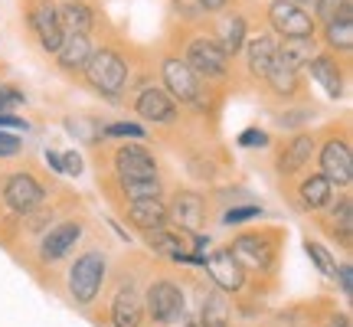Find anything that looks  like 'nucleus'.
<instances>
[{
	"label": "nucleus",
	"instance_id": "1",
	"mask_svg": "<svg viewBox=\"0 0 353 327\" xmlns=\"http://www.w3.org/2000/svg\"><path fill=\"white\" fill-rule=\"evenodd\" d=\"M82 76H85L88 88L99 92L101 99L121 101L125 88L131 86V66H128V59L114 46H101V50L92 52V59L85 63Z\"/></svg>",
	"mask_w": 353,
	"mask_h": 327
},
{
	"label": "nucleus",
	"instance_id": "2",
	"mask_svg": "<svg viewBox=\"0 0 353 327\" xmlns=\"http://www.w3.org/2000/svg\"><path fill=\"white\" fill-rule=\"evenodd\" d=\"M161 79H164L167 95L180 105V108H190V112H206L210 108V82H203L193 69L187 66L183 56H164L161 59Z\"/></svg>",
	"mask_w": 353,
	"mask_h": 327
},
{
	"label": "nucleus",
	"instance_id": "3",
	"mask_svg": "<svg viewBox=\"0 0 353 327\" xmlns=\"http://www.w3.org/2000/svg\"><path fill=\"white\" fill-rule=\"evenodd\" d=\"M183 59L187 66L210 86H226L232 79V59H229L223 46L213 39V33H196L187 39L183 46Z\"/></svg>",
	"mask_w": 353,
	"mask_h": 327
},
{
	"label": "nucleus",
	"instance_id": "4",
	"mask_svg": "<svg viewBox=\"0 0 353 327\" xmlns=\"http://www.w3.org/2000/svg\"><path fill=\"white\" fill-rule=\"evenodd\" d=\"M0 197H3V206H7L10 213L33 216L37 210H43V203H46V187H43L30 170H13V174H7V180H3Z\"/></svg>",
	"mask_w": 353,
	"mask_h": 327
},
{
	"label": "nucleus",
	"instance_id": "5",
	"mask_svg": "<svg viewBox=\"0 0 353 327\" xmlns=\"http://www.w3.org/2000/svg\"><path fill=\"white\" fill-rule=\"evenodd\" d=\"M265 20L272 26V33L278 37H314V13L294 3V0H272L268 10H265Z\"/></svg>",
	"mask_w": 353,
	"mask_h": 327
},
{
	"label": "nucleus",
	"instance_id": "6",
	"mask_svg": "<svg viewBox=\"0 0 353 327\" xmlns=\"http://www.w3.org/2000/svg\"><path fill=\"white\" fill-rule=\"evenodd\" d=\"M317 154L321 174L327 177L334 187H350L353 184V148L347 135H330Z\"/></svg>",
	"mask_w": 353,
	"mask_h": 327
},
{
	"label": "nucleus",
	"instance_id": "7",
	"mask_svg": "<svg viewBox=\"0 0 353 327\" xmlns=\"http://www.w3.org/2000/svg\"><path fill=\"white\" fill-rule=\"evenodd\" d=\"M26 26L39 39L43 52H56L63 43V23H59V7L56 0H30L26 3Z\"/></svg>",
	"mask_w": 353,
	"mask_h": 327
},
{
	"label": "nucleus",
	"instance_id": "8",
	"mask_svg": "<svg viewBox=\"0 0 353 327\" xmlns=\"http://www.w3.org/2000/svg\"><path fill=\"white\" fill-rule=\"evenodd\" d=\"M105 281V255L101 252H85L72 268H69V291L79 304H92Z\"/></svg>",
	"mask_w": 353,
	"mask_h": 327
},
{
	"label": "nucleus",
	"instance_id": "9",
	"mask_svg": "<svg viewBox=\"0 0 353 327\" xmlns=\"http://www.w3.org/2000/svg\"><path fill=\"white\" fill-rule=\"evenodd\" d=\"M134 112H138L141 121H148V125H161V128H170L176 125V118H180V108H176V101L167 95L164 86H144L134 95Z\"/></svg>",
	"mask_w": 353,
	"mask_h": 327
},
{
	"label": "nucleus",
	"instance_id": "10",
	"mask_svg": "<svg viewBox=\"0 0 353 327\" xmlns=\"http://www.w3.org/2000/svg\"><path fill=\"white\" fill-rule=\"evenodd\" d=\"M144 308H148L151 321H157V324H174V321H183V291L176 288L170 278H157L151 288H148Z\"/></svg>",
	"mask_w": 353,
	"mask_h": 327
},
{
	"label": "nucleus",
	"instance_id": "11",
	"mask_svg": "<svg viewBox=\"0 0 353 327\" xmlns=\"http://www.w3.org/2000/svg\"><path fill=\"white\" fill-rule=\"evenodd\" d=\"M232 255L242 268H259L265 272L268 265L275 262V239L268 232H242L239 239L232 242Z\"/></svg>",
	"mask_w": 353,
	"mask_h": 327
},
{
	"label": "nucleus",
	"instance_id": "12",
	"mask_svg": "<svg viewBox=\"0 0 353 327\" xmlns=\"http://www.w3.org/2000/svg\"><path fill=\"white\" fill-rule=\"evenodd\" d=\"M112 167L118 180H134V177H157V157L144 144H121L112 154Z\"/></svg>",
	"mask_w": 353,
	"mask_h": 327
},
{
	"label": "nucleus",
	"instance_id": "13",
	"mask_svg": "<svg viewBox=\"0 0 353 327\" xmlns=\"http://www.w3.org/2000/svg\"><path fill=\"white\" fill-rule=\"evenodd\" d=\"M167 219H174L183 232L196 236V232H203V223H206V203L193 190H176L170 206H167Z\"/></svg>",
	"mask_w": 353,
	"mask_h": 327
},
{
	"label": "nucleus",
	"instance_id": "14",
	"mask_svg": "<svg viewBox=\"0 0 353 327\" xmlns=\"http://www.w3.org/2000/svg\"><path fill=\"white\" fill-rule=\"evenodd\" d=\"M242 56H245V72H249L255 82H262V79L268 76V69H272L275 59H278L275 33H255V37H245Z\"/></svg>",
	"mask_w": 353,
	"mask_h": 327
},
{
	"label": "nucleus",
	"instance_id": "15",
	"mask_svg": "<svg viewBox=\"0 0 353 327\" xmlns=\"http://www.w3.org/2000/svg\"><path fill=\"white\" fill-rule=\"evenodd\" d=\"M311 79H314L317 86L327 92V99H343V82H347V69L337 63V56L334 52H314L307 66H304Z\"/></svg>",
	"mask_w": 353,
	"mask_h": 327
},
{
	"label": "nucleus",
	"instance_id": "16",
	"mask_svg": "<svg viewBox=\"0 0 353 327\" xmlns=\"http://www.w3.org/2000/svg\"><path fill=\"white\" fill-rule=\"evenodd\" d=\"M203 265H206V272H210V278L216 281L219 291H242L245 288V268L236 262V255L229 249H219V252H213V255H206Z\"/></svg>",
	"mask_w": 353,
	"mask_h": 327
},
{
	"label": "nucleus",
	"instance_id": "17",
	"mask_svg": "<svg viewBox=\"0 0 353 327\" xmlns=\"http://www.w3.org/2000/svg\"><path fill=\"white\" fill-rule=\"evenodd\" d=\"M92 52H95V43H92V33H65L63 43H59V50L52 52L56 56V63L63 72H82L85 63L92 59Z\"/></svg>",
	"mask_w": 353,
	"mask_h": 327
},
{
	"label": "nucleus",
	"instance_id": "18",
	"mask_svg": "<svg viewBox=\"0 0 353 327\" xmlns=\"http://www.w3.org/2000/svg\"><path fill=\"white\" fill-rule=\"evenodd\" d=\"M245 37H249V20H245V13L232 10V13H223L213 26V39L223 46L229 59H236L245 46Z\"/></svg>",
	"mask_w": 353,
	"mask_h": 327
},
{
	"label": "nucleus",
	"instance_id": "19",
	"mask_svg": "<svg viewBox=\"0 0 353 327\" xmlns=\"http://www.w3.org/2000/svg\"><path fill=\"white\" fill-rule=\"evenodd\" d=\"M314 151H317V141H314V135H294V138L281 148V154L275 157V170L281 177H294L298 170H304L307 164H311V157H314Z\"/></svg>",
	"mask_w": 353,
	"mask_h": 327
},
{
	"label": "nucleus",
	"instance_id": "20",
	"mask_svg": "<svg viewBox=\"0 0 353 327\" xmlns=\"http://www.w3.org/2000/svg\"><path fill=\"white\" fill-rule=\"evenodd\" d=\"M128 219L131 226L154 232V229H164L167 219V203H161V197H148V200H128Z\"/></svg>",
	"mask_w": 353,
	"mask_h": 327
},
{
	"label": "nucleus",
	"instance_id": "21",
	"mask_svg": "<svg viewBox=\"0 0 353 327\" xmlns=\"http://www.w3.org/2000/svg\"><path fill=\"white\" fill-rule=\"evenodd\" d=\"M298 203H301L304 210H311V213L327 210L330 203H334V184H330L321 170H317V174H307L301 184H298Z\"/></svg>",
	"mask_w": 353,
	"mask_h": 327
},
{
	"label": "nucleus",
	"instance_id": "22",
	"mask_svg": "<svg viewBox=\"0 0 353 327\" xmlns=\"http://www.w3.org/2000/svg\"><path fill=\"white\" fill-rule=\"evenodd\" d=\"M59 7V23L63 33H92L95 30V7L85 0H63Z\"/></svg>",
	"mask_w": 353,
	"mask_h": 327
},
{
	"label": "nucleus",
	"instance_id": "23",
	"mask_svg": "<svg viewBox=\"0 0 353 327\" xmlns=\"http://www.w3.org/2000/svg\"><path fill=\"white\" fill-rule=\"evenodd\" d=\"M79 236H82V226H79V223H59V226L50 229V236L43 239L39 255H43L46 262H59L65 252L79 242Z\"/></svg>",
	"mask_w": 353,
	"mask_h": 327
},
{
	"label": "nucleus",
	"instance_id": "24",
	"mask_svg": "<svg viewBox=\"0 0 353 327\" xmlns=\"http://www.w3.org/2000/svg\"><path fill=\"white\" fill-rule=\"evenodd\" d=\"M262 86L272 95H278V99H294V95H301V72L285 66L281 59H275V66L268 69V76L262 79Z\"/></svg>",
	"mask_w": 353,
	"mask_h": 327
},
{
	"label": "nucleus",
	"instance_id": "25",
	"mask_svg": "<svg viewBox=\"0 0 353 327\" xmlns=\"http://www.w3.org/2000/svg\"><path fill=\"white\" fill-rule=\"evenodd\" d=\"M324 46L334 56H350L353 52V13H341L324 23Z\"/></svg>",
	"mask_w": 353,
	"mask_h": 327
},
{
	"label": "nucleus",
	"instance_id": "26",
	"mask_svg": "<svg viewBox=\"0 0 353 327\" xmlns=\"http://www.w3.org/2000/svg\"><path fill=\"white\" fill-rule=\"evenodd\" d=\"M317 52V39L314 37H281L278 39V59L291 69H298L301 72L307 59Z\"/></svg>",
	"mask_w": 353,
	"mask_h": 327
},
{
	"label": "nucleus",
	"instance_id": "27",
	"mask_svg": "<svg viewBox=\"0 0 353 327\" xmlns=\"http://www.w3.org/2000/svg\"><path fill=\"white\" fill-rule=\"evenodd\" d=\"M141 298L134 291H121L112 301V324L114 327H141Z\"/></svg>",
	"mask_w": 353,
	"mask_h": 327
},
{
	"label": "nucleus",
	"instance_id": "28",
	"mask_svg": "<svg viewBox=\"0 0 353 327\" xmlns=\"http://www.w3.org/2000/svg\"><path fill=\"white\" fill-rule=\"evenodd\" d=\"M148 242H151V249L157 255H167V259H174V262H190V252L183 249V239L176 236L174 229H154L148 232Z\"/></svg>",
	"mask_w": 353,
	"mask_h": 327
},
{
	"label": "nucleus",
	"instance_id": "29",
	"mask_svg": "<svg viewBox=\"0 0 353 327\" xmlns=\"http://www.w3.org/2000/svg\"><path fill=\"white\" fill-rule=\"evenodd\" d=\"M200 327H229V301L226 291H210L200 308Z\"/></svg>",
	"mask_w": 353,
	"mask_h": 327
},
{
	"label": "nucleus",
	"instance_id": "30",
	"mask_svg": "<svg viewBox=\"0 0 353 327\" xmlns=\"http://www.w3.org/2000/svg\"><path fill=\"white\" fill-rule=\"evenodd\" d=\"M350 229H353V200L341 197L337 206L330 210V236H337L343 246H350Z\"/></svg>",
	"mask_w": 353,
	"mask_h": 327
},
{
	"label": "nucleus",
	"instance_id": "31",
	"mask_svg": "<svg viewBox=\"0 0 353 327\" xmlns=\"http://www.w3.org/2000/svg\"><path fill=\"white\" fill-rule=\"evenodd\" d=\"M121 193L128 200H148V197H161V177H134V180H118Z\"/></svg>",
	"mask_w": 353,
	"mask_h": 327
},
{
	"label": "nucleus",
	"instance_id": "32",
	"mask_svg": "<svg viewBox=\"0 0 353 327\" xmlns=\"http://www.w3.org/2000/svg\"><path fill=\"white\" fill-rule=\"evenodd\" d=\"M65 131H69L76 141H82V144H99V141L105 138L99 121H95V118H85V115H79V118H65Z\"/></svg>",
	"mask_w": 353,
	"mask_h": 327
},
{
	"label": "nucleus",
	"instance_id": "33",
	"mask_svg": "<svg viewBox=\"0 0 353 327\" xmlns=\"http://www.w3.org/2000/svg\"><path fill=\"white\" fill-rule=\"evenodd\" d=\"M341 13H353V0H314V23H327Z\"/></svg>",
	"mask_w": 353,
	"mask_h": 327
},
{
	"label": "nucleus",
	"instance_id": "34",
	"mask_svg": "<svg viewBox=\"0 0 353 327\" xmlns=\"http://www.w3.org/2000/svg\"><path fill=\"white\" fill-rule=\"evenodd\" d=\"M170 7H174V13L183 20V23H203L210 13L203 10L200 0H170Z\"/></svg>",
	"mask_w": 353,
	"mask_h": 327
},
{
	"label": "nucleus",
	"instance_id": "35",
	"mask_svg": "<svg viewBox=\"0 0 353 327\" xmlns=\"http://www.w3.org/2000/svg\"><path fill=\"white\" fill-rule=\"evenodd\" d=\"M304 249H307V255H311V262L324 272V275H334V268H337V259H330V252L321 246V242H314V239H307L304 242Z\"/></svg>",
	"mask_w": 353,
	"mask_h": 327
},
{
	"label": "nucleus",
	"instance_id": "36",
	"mask_svg": "<svg viewBox=\"0 0 353 327\" xmlns=\"http://www.w3.org/2000/svg\"><path fill=\"white\" fill-rule=\"evenodd\" d=\"M105 138H144V128L134 121H112V125L101 128Z\"/></svg>",
	"mask_w": 353,
	"mask_h": 327
},
{
	"label": "nucleus",
	"instance_id": "37",
	"mask_svg": "<svg viewBox=\"0 0 353 327\" xmlns=\"http://www.w3.org/2000/svg\"><path fill=\"white\" fill-rule=\"evenodd\" d=\"M255 216H262V206H232L226 216H223V223L226 226H239V223H249V219H255Z\"/></svg>",
	"mask_w": 353,
	"mask_h": 327
},
{
	"label": "nucleus",
	"instance_id": "38",
	"mask_svg": "<svg viewBox=\"0 0 353 327\" xmlns=\"http://www.w3.org/2000/svg\"><path fill=\"white\" fill-rule=\"evenodd\" d=\"M26 101V95L20 88L13 86H0V112H13V108H20Z\"/></svg>",
	"mask_w": 353,
	"mask_h": 327
},
{
	"label": "nucleus",
	"instance_id": "39",
	"mask_svg": "<svg viewBox=\"0 0 353 327\" xmlns=\"http://www.w3.org/2000/svg\"><path fill=\"white\" fill-rule=\"evenodd\" d=\"M268 144V135L262 128H245L239 135V148H265Z\"/></svg>",
	"mask_w": 353,
	"mask_h": 327
},
{
	"label": "nucleus",
	"instance_id": "40",
	"mask_svg": "<svg viewBox=\"0 0 353 327\" xmlns=\"http://www.w3.org/2000/svg\"><path fill=\"white\" fill-rule=\"evenodd\" d=\"M20 154V138H13L7 131H0V161H7V157H17Z\"/></svg>",
	"mask_w": 353,
	"mask_h": 327
},
{
	"label": "nucleus",
	"instance_id": "41",
	"mask_svg": "<svg viewBox=\"0 0 353 327\" xmlns=\"http://www.w3.org/2000/svg\"><path fill=\"white\" fill-rule=\"evenodd\" d=\"M334 275H337V281H341V291L350 298L353 295V268H350V262L337 265V268H334Z\"/></svg>",
	"mask_w": 353,
	"mask_h": 327
},
{
	"label": "nucleus",
	"instance_id": "42",
	"mask_svg": "<svg viewBox=\"0 0 353 327\" xmlns=\"http://www.w3.org/2000/svg\"><path fill=\"white\" fill-rule=\"evenodd\" d=\"M63 174L65 177H79V174H82V154H79V151H65V157H63Z\"/></svg>",
	"mask_w": 353,
	"mask_h": 327
},
{
	"label": "nucleus",
	"instance_id": "43",
	"mask_svg": "<svg viewBox=\"0 0 353 327\" xmlns=\"http://www.w3.org/2000/svg\"><path fill=\"white\" fill-rule=\"evenodd\" d=\"M307 118H311V112H285L278 121H281V128H301Z\"/></svg>",
	"mask_w": 353,
	"mask_h": 327
},
{
	"label": "nucleus",
	"instance_id": "44",
	"mask_svg": "<svg viewBox=\"0 0 353 327\" xmlns=\"http://www.w3.org/2000/svg\"><path fill=\"white\" fill-rule=\"evenodd\" d=\"M3 128H13V131H20V128H30L23 121V118H17V115H10V112H0V131H3Z\"/></svg>",
	"mask_w": 353,
	"mask_h": 327
},
{
	"label": "nucleus",
	"instance_id": "45",
	"mask_svg": "<svg viewBox=\"0 0 353 327\" xmlns=\"http://www.w3.org/2000/svg\"><path fill=\"white\" fill-rule=\"evenodd\" d=\"M206 13H223L229 7V0H200Z\"/></svg>",
	"mask_w": 353,
	"mask_h": 327
},
{
	"label": "nucleus",
	"instance_id": "46",
	"mask_svg": "<svg viewBox=\"0 0 353 327\" xmlns=\"http://www.w3.org/2000/svg\"><path fill=\"white\" fill-rule=\"evenodd\" d=\"M46 164H50L56 174H63V157H59L56 151H46Z\"/></svg>",
	"mask_w": 353,
	"mask_h": 327
},
{
	"label": "nucleus",
	"instance_id": "47",
	"mask_svg": "<svg viewBox=\"0 0 353 327\" xmlns=\"http://www.w3.org/2000/svg\"><path fill=\"white\" fill-rule=\"evenodd\" d=\"M330 327H350V321H347V317H337V321H334Z\"/></svg>",
	"mask_w": 353,
	"mask_h": 327
},
{
	"label": "nucleus",
	"instance_id": "48",
	"mask_svg": "<svg viewBox=\"0 0 353 327\" xmlns=\"http://www.w3.org/2000/svg\"><path fill=\"white\" fill-rule=\"evenodd\" d=\"M180 327H200V324H196V321H183V324H180Z\"/></svg>",
	"mask_w": 353,
	"mask_h": 327
},
{
	"label": "nucleus",
	"instance_id": "49",
	"mask_svg": "<svg viewBox=\"0 0 353 327\" xmlns=\"http://www.w3.org/2000/svg\"><path fill=\"white\" fill-rule=\"evenodd\" d=\"M294 3H301V7H304V3H314V0H294Z\"/></svg>",
	"mask_w": 353,
	"mask_h": 327
}]
</instances>
